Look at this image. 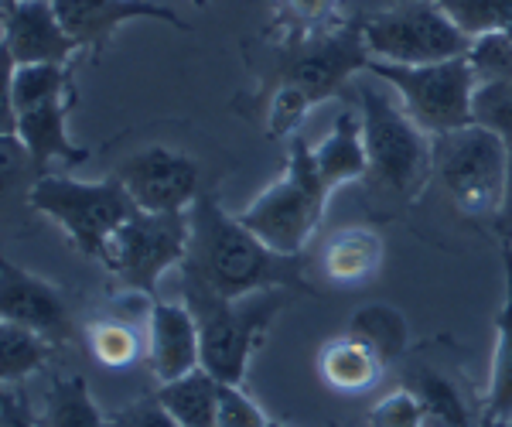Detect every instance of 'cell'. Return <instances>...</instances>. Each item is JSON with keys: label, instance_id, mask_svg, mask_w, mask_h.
Instances as JSON below:
<instances>
[{"label": "cell", "instance_id": "1", "mask_svg": "<svg viewBox=\"0 0 512 427\" xmlns=\"http://www.w3.org/2000/svg\"><path fill=\"white\" fill-rule=\"evenodd\" d=\"M192 236L181 264V284H198L219 298H243V294L284 287L297 294H315L304 281V260L270 250L253 229L229 216L212 192H202L188 209Z\"/></svg>", "mask_w": 512, "mask_h": 427}, {"label": "cell", "instance_id": "2", "mask_svg": "<svg viewBox=\"0 0 512 427\" xmlns=\"http://www.w3.org/2000/svg\"><path fill=\"white\" fill-rule=\"evenodd\" d=\"M246 62L260 79V93L297 86L315 103H325L342 93L352 76L366 72L373 55L362 35V18H349L318 35L246 41Z\"/></svg>", "mask_w": 512, "mask_h": 427}, {"label": "cell", "instance_id": "3", "mask_svg": "<svg viewBox=\"0 0 512 427\" xmlns=\"http://www.w3.org/2000/svg\"><path fill=\"white\" fill-rule=\"evenodd\" d=\"M181 294L202 335V369H209L219 383H243L263 332L287 305V291L270 287L243 298H219L198 284H181Z\"/></svg>", "mask_w": 512, "mask_h": 427}, {"label": "cell", "instance_id": "4", "mask_svg": "<svg viewBox=\"0 0 512 427\" xmlns=\"http://www.w3.org/2000/svg\"><path fill=\"white\" fill-rule=\"evenodd\" d=\"M328 199H332V192L321 185L315 151L301 137H294L284 175L270 182L239 212V223L253 229L270 250L287 253V257H304L311 236L318 233L321 219H325Z\"/></svg>", "mask_w": 512, "mask_h": 427}, {"label": "cell", "instance_id": "5", "mask_svg": "<svg viewBox=\"0 0 512 427\" xmlns=\"http://www.w3.org/2000/svg\"><path fill=\"white\" fill-rule=\"evenodd\" d=\"M359 117L373 182L403 199H417L434 178L431 134L373 82H359Z\"/></svg>", "mask_w": 512, "mask_h": 427}, {"label": "cell", "instance_id": "6", "mask_svg": "<svg viewBox=\"0 0 512 427\" xmlns=\"http://www.w3.org/2000/svg\"><path fill=\"white\" fill-rule=\"evenodd\" d=\"M434 141V178L454 209L472 219H495L506 199L509 144L482 123L448 130Z\"/></svg>", "mask_w": 512, "mask_h": 427}, {"label": "cell", "instance_id": "7", "mask_svg": "<svg viewBox=\"0 0 512 427\" xmlns=\"http://www.w3.org/2000/svg\"><path fill=\"white\" fill-rule=\"evenodd\" d=\"M31 209L52 219L69 236L82 257L99 260L103 246L117 233L120 223H127L137 212L130 192L117 175L103 182H76L65 175H38V182L28 192Z\"/></svg>", "mask_w": 512, "mask_h": 427}, {"label": "cell", "instance_id": "8", "mask_svg": "<svg viewBox=\"0 0 512 427\" xmlns=\"http://www.w3.org/2000/svg\"><path fill=\"white\" fill-rule=\"evenodd\" d=\"M366 48L376 62L431 65L472 55L475 41L451 21L437 0H400L362 18Z\"/></svg>", "mask_w": 512, "mask_h": 427}, {"label": "cell", "instance_id": "9", "mask_svg": "<svg viewBox=\"0 0 512 427\" xmlns=\"http://www.w3.org/2000/svg\"><path fill=\"white\" fill-rule=\"evenodd\" d=\"M369 76L390 82L400 93L403 110L431 137L475 123V89L482 86L468 55L431 65H393L369 62Z\"/></svg>", "mask_w": 512, "mask_h": 427}, {"label": "cell", "instance_id": "10", "mask_svg": "<svg viewBox=\"0 0 512 427\" xmlns=\"http://www.w3.org/2000/svg\"><path fill=\"white\" fill-rule=\"evenodd\" d=\"M192 219L188 212H144L137 209L106 240L99 264L110 270L127 291L154 298L168 270L185 264Z\"/></svg>", "mask_w": 512, "mask_h": 427}, {"label": "cell", "instance_id": "11", "mask_svg": "<svg viewBox=\"0 0 512 427\" xmlns=\"http://www.w3.org/2000/svg\"><path fill=\"white\" fill-rule=\"evenodd\" d=\"M113 175L144 212H188L202 195L198 161L171 147H147L123 161Z\"/></svg>", "mask_w": 512, "mask_h": 427}, {"label": "cell", "instance_id": "12", "mask_svg": "<svg viewBox=\"0 0 512 427\" xmlns=\"http://www.w3.org/2000/svg\"><path fill=\"white\" fill-rule=\"evenodd\" d=\"M4 7V62L11 65H69L79 45L65 31L52 0H11Z\"/></svg>", "mask_w": 512, "mask_h": 427}, {"label": "cell", "instance_id": "13", "mask_svg": "<svg viewBox=\"0 0 512 427\" xmlns=\"http://www.w3.org/2000/svg\"><path fill=\"white\" fill-rule=\"evenodd\" d=\"M52 4L79 52L89 55H103L127 21H161L168 28L188 31V24L171 7L154 0H52Z\"/></svg>", "mask_w": 512, "mask_h": 427}, {"label": "cell", "instance_id": "14", "mask_svg": "<svg viewBox=\"0 0 512 427\" xmlns=\"http://www.w3.org/2000/svg\"><path fill=\"white\" fill-rule=\"evenodd\" d=\"M4 274H0V318L24 328H35L52 342H69L76 335L69 315V301L55 284L41 281L38 274L14 267L4 260Z\"/></svg>", "mask_w": 512, "mask_h": 427}, {"label": "cell", "instance_id": "15", "mask_svg": "<svg viewBox=\"0 0 512 427\" xmlns=\"http://www.w3.org/2000/svg\"><path fill=\"white\" fill-rule=\"evenodd\" d=\"M76 106V89L59 96V100H48L31 110H21L14 117L4 120V134L18 137L21 151L28 154V164L45 175V168L52 161L65 164H82L89 158L86 147H76L69 137V110Z\"/></svg>", "mask_w": 512, "mask_h": 427}, {"label": "cell", "instance_id": "16", "mask_svg": "<svg viewBox=\"0 0 512 427\" xmlns=\"http://www.w3.org/2000/svg\"><path fill=\"white\" fill-rule=\"evenodd\" d=\"M147 366L161 383L202 369V335L188 305L154 301L147 311Z\"/></svg>", "mask_w": 512, "mask_h": 427}, {"label": "cell", "instance_id": "17", "mask_svg": "<svg viewBox=\"0 0 512 427\" xmlns=\"http://www.w3.org/2000/svg\"><path fill=\"white\" fill-rule=\"evenodd\" d=\"M315 151V168L321 175V185L328 192L335 188L359 182L369 175V154H366V137H362V117H355L352 110L338 113L328 137L321 141Z\"/></svg>", "mask_w": 512, "mask_h": 427}, {"label": "cell", "instance_id": "18", "mask_svg": "<svg viewBox=\"0 0 512 427\" xmlns=\"http://www.w3.org/2000/svg\"><path fill=\"white\" fill-rule=\"evenodd\" d=\"M383 359L376 356L359 335L345 332L318 349V376L338 393L369 390L383 373Z\"/></svg>", "mask_w": 512, "mask_h": 427}, {"label": "cell", "instance_id": "19", "mask_svg": "<svg viewBox=\"0 0 512 427\" xmlns=\"http://www.w3.org/2000/svg\"><path fill=\"white\" fill-rule=\"evenodd\" d=\"M325 277L335 284H362L383 267V240L373 229H338L321 253Z\"/></svg>", "mask_w": 512, "mask_h": 427}, {"label": "cell", "instance_id": "20", "mask_svg": "<svg viewBox=\"0 0 512 427\" xmlns=\"http://www.w3.org/2000/svg\"><path fill=\"white\" fill-rule=\"evenodd\" d=\"M502 274H506V291L495 315V356L482 417H512V240H502Z\"/></svg>", "mask_w": 512, "mask_h": 427}, {"label": "cell", "instance_id": "21", "mask_svg": "<svg viewBox=\"0 0 512 427\" xmlns=\"http://www.w3.org/2000/svg\"><path fill=\"white\" fill-rule=\"evenodd\" d=\"M154 397L171 410L181 427H219V380L209 369H195L181 380L161 383Z\"/></svg>", "mask_w": 512, "mask_h": 427}, {"label": "cell", "instance_id": "22", "mask_svg": "<svg viewBox=\"0 0 512 427\" xmlns=\"http://www.w3.org/2000/svg\"><path fill=\"white\" fill-rule=\"evenodd\" d=\"M69 65L41 62V65H11L7 69V86H4V120L14 117L21 110L41 106L48 100L72 93Z\"/></svg>", "mask_w": 512, "mask_h": 427}, {"label": "cell", "instance_id": "23", "mask_svg": "<svg viewBox=\"0 0 512 427\" xmlns=\"http://www.w3.org/2000/svg\"><path fill=\"white\" fill-rule=\"evenodd\" d=\"M403 387L414 390V397L424 407V421L427 427H475L472 424V410L461 400L458 387L441 376L431 366H414L410 376L403 380Z\"/></svg>", "mask_w": 512, "mask_h": 427}, {"label": "cell", "instance_id": "24", "mask_svg": "<svg viewBox=\"0 0 512 427\" xmlns=\"http://www.w3.org/2000/svg\"><path fill=\"white\" fill-rule=\"evenodd\" d=\"M349 332L359 335L369 349L383 359V366H393L407 356V346H410V328H407V318H403L400 308L393 305H366L352 315L349 322Z\"/></svg>", "mask_w": 512, "mask_h": 427}, {"label": "cell", "instance_id": "25", "mask_svg": "<svg viewBox=\"0 0 512 427\" xmlns=\"http://www.w3.org/2000/svg\"><path fill=\"white\" fill-rule=\"evenodd\" d=\"M38 427H110L82 376H55Z\"/></svg>", "mask_w": 512, "mask_h": 427}, {"label": "cell", "instance_id": "26", "mask_svg": "<svg viewBox=\"0 0 512 427\" xmlns=\"http://www.w3.org/2000/svg\"><path fill=\"white\" fill-rule=\"evenodd\" d=\"M52 339H45L35 328L14 322H0V380L4 387H18L31 373H38L52 356Z\"/></svg>", "mask_w": 512, "mask_h": 427}, {"label": "cell", "instance_id": "27", "mask_svg": "<svg viewBox=\"0 0 512 427\" xmlns=\"http://www.w3.org/2000/svg\"><path fill=\"white\" fill-rule=\"evenodd\" d=\"M349 21L338 0H274L270 38H304Z\"/></svg>", "mask_w": 512, "mask_h": 427}, {"label": "cell", "instance_id": "28", "mask_svg": "<svg viewBox=\"0 0 512 427\" xmlns=\"http://www.w3.org/2000/svg\"><path fill=\"white\" fill-rule=\"evenodd\" d=\"M260 103H263V130H267L270 141L294 137L297 127H301V123L308 120V113L318 106L304 89H297V86L267 89V93H260Z\"/></svg>", "mask_w": 512, "mask_h": 427}, {"label": "cell", "instance_id": "29", "mask_svg": "<svg viewBox=\"0 0 512 427\" xmlns=\"http://www.w3.org/2000/svg\"><path fill=\"white\" fill-rule=\"evenodd\" d=\"M437 4L472 41L512 31V0H437Z\"/></svg>", "mask_w": 512, "mask_h": 427}, {"label": "cell", "instance_id": "30", "mask_svg": "<svg viewBox=\"0 0 512 427\" xmlns=\"http://www.w3.org/2000/svg\"><path fill=\"white\" fill-rule=\"evenodd\" d=\"M86 342L99 363L110 366V369L134 366L140 359V339L130 322H117V318L93 322L86 328Z\"/></svg>", "mask_w": 512, "mask_h": 427}, {"label": "cell", "instance_id": "31", "mask_svg": "<svg viewBox=\"0 0 512 427\" xmlns=\"http://www.w3.org/2000/svg\"><path fill=\"white\" fill-rule=\"evenodd\" d=\"M475 123L512 144V79H489L475 89Z\"/></svg>", "mask_w": 512, "mask_h": 427}, {"label": "cell", "instance_id": "32", "mask_svg": "<svg viewBox=\"0 0 512 427\" xmlns=\"http://www.w3.org/2000/svg\"><path fill=\"white\" fill-rule=\"evenodd\" d=\"M366 427H427L424 407H420V400L414 397V390L400 387V390L386 393V397L369 410Z\"/></svg>", "mask_w": 512, "mask_h": 427}, {"label": "cell", "instance_id": "33", "mask_svg": "<svg viewBox=\"0 0 512 427\" xmlns=\"http://www.w3.org/2000/svg\"><path fill=\"white\" fill-rule=\"evenodd\" d=\"M472 65L478 79H512V31L506 35H485L472 45Z\"/></svg>", "mask_w": 512, "mask_h": 427}, {"label": "cell", "instance_id": "34", "mask_svg": "<svg viewBox=\"0 0 512 427\" xmlns=\"http://www.w3.org/2000/svg\"><path fill=\"white\" fill-rule=\"evenodd\" d=\"M219 427H270L243 383H219Z\"/></svg>", "mask_w": 512, "mask_h": 427}, {"label": "cell", "instance_id": "35", "mask_svg": "<svg viewBox=\"0 0 512 427\" xmlns=\"http://www.w3.org/2000/svg\"><path fill=\"white\" fill-rule=\"evenodd\" d=\"M106 421L110 427H181L158 397H144L137 404L113 410V414H106Z\"/></svg>", "mask_w": 512, "mask_h": 427}, {"label": "cell", "instance_id": "36", "mask_svg": "<svg viewBox=\"0 0 512 427\" xmlns=\"http://www.w3.org/2000/svg\"><path fill=\"white\" fill-rule=\"evenodd\" d=\"M0 427H38V417L24 390L4 387V393H0Z\"/></svg>", "mask_w": 512, "mask_h": 427}, {"label": "cell", "instance_id": "37", "mask_svg": "<svg viewBox=\"0 0 512 427\" xmlns=\"http://www.w3.org/2000/svg\"><path fill=\"white\" fill-rule=\"evenodd\" d=\"M492 226L502 233V240H512V144H509V178H506V199H502V209L495 212Z\"/></svg>", "mask_w": 512, "mask_h": 427}, {"label": "cell", "instance_id": "38", "mask_svg": "<svg viewBox=\"0 0 512 427\" xmlns=\"http://www.w3.org/2000/svg\"><path fill=\"white\" fill-rule=\"evenodd\" d=\"M478 427H512V417H482Z\"/></svg>", "mask_w": 512, "mask_h": 427}, {"label": "cell", "instance_id": "39", "mask_svg": "<svg viewBox=\"0 0 512 427\" xmlns=\"http://www.w3.org/2000/svg\"><path fill=\"white\" fill-rule=\"evenodd\" d=\"M195 4H198V7H205V4H209V0H195Z\"/></svg>", "mask_w": 512, "mask_h": 427}, {"label": "cell", "instance_id": "40", "mask_svg": "<svg viewBox=\"0 0 512 427\" xmlns=\"http://www.w3.org/2000/svg\"><path fill=\"white\" fill-rule=\"evenodd\" d=\"M270 427H284V424H274V421H270Z\"/></svg>", "mask_w": 512, "mask_h": 427}, {"label": "cell", "instance_id": "41", "mask_svg": "<svg viewBox=\"0 0 512 427\" xmlns=\"http://www.w3.org/2000/svg\"><path fill=\"white\" fill-rule=\"evenodd\" d=\"M4 4H11V0H4Z\"/></svg>", "mask_w": 512, "mask_h": 427}]
</instances>
